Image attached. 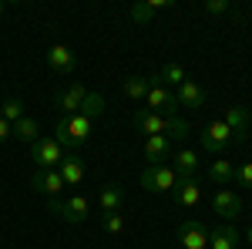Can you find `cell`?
<instances>
[{
	"mask_svg": "<svg viewBox=\"0 0 252 249\" xmlns=\"http://www.w3.org/2000/svg\"><path fill=\"white\" fill-rule=\"evenodd\" d=\"M47 209H51V215L64 219L67 226H78V222H84L91 215V202L84 195H71V199H51Z\"/></svg>",
	"mask_w": 252,
	"mask_h": 249,
	"instance_id": "cell-1",
	"label": "cell"
},
{
	"mask_svg": "<svg viewBox=\"0 0 252 249\" xmlns=\"http://www.w3.org/2000/svg\"><path fill=\"white\" fill-rule=\"evenodd\" d=\"M152 81V77H148ZM145 111H152V115H161V118H178V98L165 88V84H152L148 88V95H145Z\"/></svg>",
	"mask_w": 252,
	"mask_h": 249,
	"instance_id": "cell-2",
	"label": "cell"
},
{
	"mask_svg": "<svg viewBox=\"0 0 252 249\" xmlns=\"http://www.w3.org/2000/svg\"><path fill=\"white\" fill-rule=\"evenodd\" d=\"M198 142H202V148H205L209 155H215V158H222V152H225L229 145H235L232 132H229V125H225L222 118L209 121V125H205V132L198 135Z\"/></svg>",
	"mask_w": 252,
	"mask_h": 249,
	"instance_id": "cell-3",
	"label": "cell"
},
{
	"mask_svg": "<svg viewBox=\"0 0 252 249\" xmlns=\"http://www.w3.org/2000/svg\"><path fill=\"white\" fill-rule=\"evenodd\" d=\"M178 185V175H175L172 165H148L145 172H141V189L145 192H168Z\"/></svg>",
	"mask_w": 252,
	"mask_h": 249,
	"instance_id": "cell-4",
	"label": "cell"
},
{
	"mask_svg": "<svg viewBox=\"0 0 252 249\" xmlns=\"http://www.w3.org/2000/svg\"><path fill=\"white\" fill-rule=\"evenodd\" d=\"M61 158H64V148H61L54 138H37L31 145V162L37 165V172H47V169H58Z\"/></svg>",
	"mask_w": 252,
	"mask_h": 249,
	"instance_id": "cell-5",
	"label": "cell"
},
{
	"mask_svg": "<svg viewBox=\"0 0 252 249\" xmlns=\"http://www.w3.org/2000/svg\"><path fill=\"white\" fill-rule=\"evenodd\" d=\"M178 243L185 249H209V229L198 219H185L178 226Z\"/></svg>",
	"mask_w": 252,
	"mask_h": 249,
	"instance_id": "cell-6",
	"label": "cell"
},
{
	"mask_svg": "<svg viewBox=\"0 0 252 249\" xmlns=\"http://www.w3.org/2000/svg\"><path fill=\"white\" fill-rule=\"evenodd\" d=\"M222 121L229 125V132H232V142H235V145H242V142L249 138V111H246V108L229 105V108L222 111Z\"/></svg>",
	"mask_w": 252,
	"mask_h": 249,
	"instance_id": "cell-7",
	"label": "cell"
},
{
	"mask_svg": "<svg viewBox=\"0 0 252 249\" xmlns=\"http://www.w3.org/2000/svg\"><path fill=\"white\" fill-rule=\"evenodd\" d=\"M47 68L58 71V74H74L78 71V54L67 47V44H54L47 51Z\"/></svg>",
	"mask_w": 252,
	"mask_h": 249,
	"instance_id": "cell-8",
	"label": "cell"
},
{
	"mask_svg": "<svg viewBox=\"0 0 252 249\" xmlns=\"http://www.w3.org/2000/svg\"><path fill=\"white\" fill-rule=\"evenodd\" d=\"M84 98H88L84 84H78V81H74V84H67V88L58 95V101H54V105H58V111H61L64 118H71V115H78V111H81Z\"/></svg>",
	"mask_w": 252,
	"mask_h": 249,
	"instance_id": "cell-9",
	"label": "cell"
},
{
	"mask_svg": "<svg viewBox=\"0 0 252 249\" xmlns=\"http://www.w3.org/2000/svg\"><path fill=\"white\" fill-rule=\"evenodd\" d=\"M212 212L232 222V219L242 215V199H239L232 189H219V192H215V199H212Z\"/></svg>",
	"mask_w": 252,
	"mask_h": 249,
	"instance_id": "cell-10",
	"label": "cell"
},
{
	"mask_svg": "<svg viewBox=\"0 0 252 249\" xmlns=\"http://www.w3.org/2000/svg\"><path fill=\"white\" fill-rule=\"evenodd\" d=\"M141 155H145V162H148V165H165V162L172 158V142H168L165 135H152V138L145 142Z\"/></svg>",
	"mask_w": 252,
	"mask_h": 249,
	"instance_id": "cell-11",
	"label": "cell"
},
{
	"mask_svg": "<svg viewBox=\"0 0 252 249\" xmlns=\"http://www.w3.org/2000/svg\"><path fill=\"white\" fill-rule=\"evenodd\" d=\"M31 185H34L37 192H44L47 199H58L61 192L67 189V185H64V178H61V172H58V169H47V172H34V178H31Z\"/></svg>",
	"mask_w": 252,
	"mask_h": 249,
	"instance_id": "cell-12",
	"label": "cell"
},
{
	"mask_svg": "<svg viewBox=\"0 0 252 249\" xmlns=\"http://www.w3.org/2000/svg\"><path fill=\"white\" fill-rule=\"evenodd\" d=\"M175 98H178V108H202V105H205V88H202L198 81L189 77V81L178 84Z\"/></svg>",
	"mask_w": 252,
	"mask_h": 249,
	"instance_id": "cell-13",
	"label": "cell"
},
{
	"mask_svg": "<svg viewBox=\"0 0 252 249\" xmlns=\"http://www.w3.org/2000/svg\"><path fill=\"white\" fill-rule=\"evenodd\" d=\"M172 199H175V206L192 209V206H198V199H202V189H198L195 178H178V185L172 189Z\"/></svg>",
	"mask_w": 252,
	"mask_h": 249,
	"instance_id": "cell-14",
	"label": "cell"
},
{
	"mask_svg": "<svg viewBox=\"0 0 252 249\" xmlns=\"http://www.w3.org/2000/svg\"><path fill=\"white\" fill-rule=\"evenodd\" d=\"M58 172H61V178H64V185H81V178H84V162H81L74 152H64Z\"/></svg>",
	"mask_w": 252,
	"mask_h": 249,
	"instance_id": "cell-15",
	"label": "cell"
},
{
	"mask_svg": "<svg viewBox=\"0 0 252 249\" xmlns=\"http://www.w3.org/2000/svg\"><path fill=\"white\" fill-rule=\"evenodd\" d=\"M135 125H138V132H145L148 138H152V135H165V128H168V118L152 115V111L138 108V111H135Z\"/></svg>",
	"mask_w": 252,
	"mask_h": 249,
	"instance_id": "cell-16",
	"label": "cell"
},
{
	"mask_svg": "<svg viewBox=\"0 0 252 249\" xmlns=\"http://www.w3.org/2000/svg\"><path fill=\"white\" fill-rule=\"evenodd\" d=\"M97 206H101V212H121V206H125V189L118 182L104 185L101 195H97Z\"/></svg>",
	"mask_w": 252,
	"mask_h": 249,
	"instance_id": "cell-17",
	"label": "cell"
},
{
	"mask_svg": "<svg viewBox=\"0 0 252 249\" xmlns=\"http://www.w3.org/2000/svg\"><path fill=\"white\" fill-rule=\"evenodd\" d=\"M239 243V229L235 226H215L209 232V249H235Z\"/></svg>",
	"mask_w": 252,
	"mask_h": 249,
	"instance_id": "cell-18",
	"label": "cell"
},
{
	"mask_svg": "<svg viewBox=\"0 0 252 249\" xmlns=\"http://www.w3.org/2000/svg\"><path fill=\"white\" fill-rule=\"evenodd\" d=\"M67 135H71V145H74V148H78V145H84V142L91 138V118L71 115V118H67Z\"/></svg>",
	"mask_w": 252,
	"mask_h": 249,
	"instance_id": "cell-19",
	"label": "cell"
},
{
	"mask_svg": "<svg viewBox=\"0 0 252 249\" xmlns=\"http://www.w3.org/2000/svg\"><path fill=\"white\" fill-rule=\"evenodd\" d=\"M182 81H189V74H185V68H182V64H161V71L152 74V84H165V88H168V84L178 88Z\"/></svg>",
	"mask_w": 252,
	"mask_h": 249,
	"instance_id": "cell-20",
	"label": "cell"
},
{
	"mask_svg": "<svg viewBox=\"0 0 252 249\" xmlns=\"http://www.w3.org/2000/svg\"><path fill=\"white\" fill-rule=\"evenodd\" d=\"M168 7H172V0H148V3H135V7H131V20H135V24H148L158 10H168Z\"/></svg>",
	"mask_w": 252,
	"mask_h": 249,
	"instance_id": "cell-21",
	"label": "cell"
},
{
	"mask_svg": "<svg viewBox=\"0 0 252 249\" xmlns=\"http://www.w3.org/2000/svg\"><path fill=\"white\" fill-rule=\"evenodd\" d=\"M195 172H198V152L185 148V152L175 155V175H178V178H192Z\"/></svg>",
	"mask_w": 252,
	"mask_h": 249,
	"instance_id": "cell-22",
	"label": "cell"
},
{
	"mask_svg": "<svg viewBox=\"0 0 252 249\" xmlns=\"http://www.w3.org/2000/svg\"><path fill=\"white\" fill-rule=\"evenodd\" d=\"M232 172H235V165L229 158H215L212 165H209V178H212L215 185H229L232 182Z\"/></svg>",
	"mask_w": 252,
	"mask_h": 249,
	"instance_id": "cell-23",
	"label": "cell"
},
{
	"mask_svg": "<svg viewBox=\"0 0 252 249\" xmlns=\"http://www.w3.org/2000/svg\"><path fill=\"white\" fill-rule=\"evenodd\" d=\"M14 138H17V142H24V145H34V142L40 138V135H37V121L24 115L17 125H14Z\"/></svg>",
	"mask_w": 252,
	"mask_h": 249,
	"instance_id": "cell-24",
	"label": "cell"
},
{
	"mask_svg": "<svg viewBox=\"0 0 252 249\" xmlns=\"http://www.w3.org/2000/svg\"><path fill=\"white\" fill-rule=\"evenodd\" d=\"M148 88H152V81H148V77H128V81L121 84L125 98H131V101H145Z\"/></svg>",
	"mask_w": 252,
	"mask_h": 249,
	"instance_id": "cell-25",
	"label": "cell"
},
{
	"mask_svg": "<svg viewBox=\"0 0 252 249\" xmlns=\"http://www.w3.org/2000/svg\"><path fill=\"white\" fill-rule=\"evenodd\" d=\"M101 229L108 236H121L125 232V215L121 212H101Z\"/></svg>",
	"mask_w": 252,
	"mask_h": 249,
	"instance_id": "cell-26",
	"label": "cell"
},
{
	"mask_svg": "<svg viewBox=\"0 0 252 249\" xmlns=\"http://www.w3.org/2000/svg\"><path fill=\"white\" fill-rule=\"evenodd\" d=\"M0 118H3V121H10V125H17L20 118H24V105H20L17 98H7V101L0 105Z\"/></svg>",
	"mask_w": 252,
	"mask_h": 249,
	"instance_id": "cell-27",
	"label": "cell"
},
{
	"mask_svg": "<svg viewBox=\"0 0 252 249\" xmlns=\"http://www.w3.org/2000/svg\"><path fill=\"white\" fill-rule=\"evenodd\" d=\"M101 111H104V98H101V95H91V91H88V98H84V105H81L78 115H84V118H91V121H94Z\"/></svg>",
	"mask_w": 252,
	"mask_h": 249,
	"instance_id": "cell-28",
	"label": "cell"
},
{
	"mask_svg": "<svg viewBox=\"0 0 252 249\" xmlns=\"http://www.w3.org/2000/svg\"><path fill=\"white\" fill-rule=\"evenodd\" d=\"M189 121L185 118H168V128H165V138L172 142V138H189Z\"/></svg>",
	"mask_w": 252,
	"mask_h": 249,
	"instance_id": "cell-29",
	"label": "cell"
},
{
	"mask_svg": "<svg viewBox=\"0 0 252 249\" xmlns=\"http://www.w3.org/2000/svg\"><path fill=\"white\" fill-rule=\"evenodd\" d=\"M232 182H239L242 189H252V162H242V165H235Z\"/></svg>",
	"mask_w": 252,
	"mask_h": 249,
	"instance_id": "cell-30",
	"label": "cell"
},
{
	"mask_svg": "<svg viewBox=\"0 0 252 249\" xmlns=\"http://www.w3.org/2000/svg\"><path fill=\"white\" fill-rule=\"evenodd\" d=\"M229 10V0H209L205 3V14H225Z\"/></svg>",
	"mask_w": 252,
	"mask_h": 249,
	"instance_id": "cell-31",
	"label": "cell"
},
{
	"mask_svg": "<svg viewBox=\"0 0 252 249\" xmlns=\"http://www.w3.org/2000/svg\"><path fill=\"white\" fill-rule=\"evenodd\" d=\"M7 138H14V125H10V121H3V118H0V145H3V142H7Z\"/></svg>",
	"mask_w": 252,
	"mask_h": 249,
	"instance_id": "cell-32",
	"label": "cell"
},
{
	"mask_svg": "<svg viewBox=\"0 0 252 249\" xmlns=\"http://www.w3.org/2000/svg\"><path fill=\"white\" fill-rule=\"evenodd\" d=\"M246 243H249V246H252V226H249V232H246Z\"/></svg>",
	"mask_w": 252,
	"mask_h": 249,
	"instance_id": "cell-33",
	"label": "cell"
},
{
	"mask_svg": "<svg viewBox=\"0 0 252 249\" xmlns=\"http://www.w3.org/2000/svg\"><path fill=\"white\" fill-rule=\"evenodd\" d=\"M0 14H3V3H0Z\"/></svg>",
	"mask_w": 252,
	"mask_h": 249,
	"instance_id": "cell-34",
	"label": "cell"
},
{
	"mask_svg": "<svg viewBox=\"0 0 252 249\" xmlns=\"http://www.w3.org/2000/svg\"><path fill=\"white\" fill-rule=\"evenodd\" d=\"M0 243H3V236H0Z\"/></svg>",
	"mask_w": 252,
	"mask_h": 249,
	"instance_id": "cell-35",
	"label": "cell"
}]
</instances>
